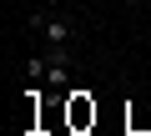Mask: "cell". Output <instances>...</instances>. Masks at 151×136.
Instances as JSON below:
<instances>
[{
    "label": "cell",
    "mask_w": 151,
    "mask_h": 136,
    "mask_svg": "<svg viewBox=\"0 0 151 136\" xmlns=\"http://www.w3.org/2000/svg\"><path fill=\"white\" fill-rule=\"evenodd\" d=\"M30 30L50 45V50H70V40H76V30H70V20L65 15H55V10H40V15H30Z\"/></svg>",
    "instance_id": "6da1fadb"
},
{
    "label": "cell",
    "mask_w": 151,
    "mask_h": 136,
    "mask_svg": "<svg viewBox=\"0 0 151 136\" xmlns=\"http://www.w3.org/2000/svg\"><path fill=\"white\" fill-rule=\"evenodd\" d=\"M45 71H50L45 55H30V60H25V76H30V81H45Z\"/></svg>",
    "instance_id": "3957f363"
},
{
    "label": "cell",
    "mask_w": 151,
    "mask_h": 136,
    "mask_svg": "<svg viewBox=\"0 0 151 136\" xmlns=\"http://www.w3.org/2000/svg\"><path fill=\"white\" fill-rule=\"evenodd\" d=\"M5 5H20V0H5Z\"/></svg>",
    "instance_id": "277c9868"
},
{
    "label": "cell",
    "mask_w": 151,
    "mask_h": 136,
    "mask_svg": "<svg viewBox=\"0 0 151 136\" xmlns=\"http://www.w3.org/2000/svg\"><path fill=\"white\" fill-rule=\"evenodd\" d=\"M45 81H50L55 91H65V86H70V60H60V55H50V71H45Z\"/></svg>",
    "instance_id": "7a4b0ae2"
}]
</instances>
